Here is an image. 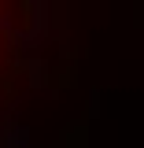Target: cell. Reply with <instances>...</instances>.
Instances as JSON below:
<instances>
[{"instance_id":"1","label":"cell","mask_w":144,"mask_h":148,"mask_svg":"<svg viewBox=\"0 0 144 148\" xmlns=\"http://www.w3.org/2000/svg\"><path fill=\"white\" fill-rule=\"evenodd\" d=\"M59 71L52 4L0 0V133H11L33 100L52 96Z\"/></svg>"}]
</instances>
